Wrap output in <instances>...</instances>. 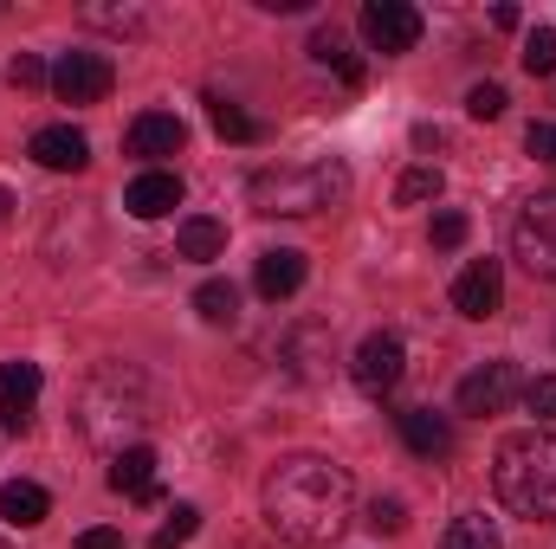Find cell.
<instances>
[{"mask_svg":"<svg viewBox=\"0 0 556 549\" xmlns=\"http://www.w3.org/2000/svg\"><path fill=\"white\" fill-rule=\"evenodd\" d=\"M350 472L324 452H291L266 472V524L285 544H330L350 524Z\"/></svg>","mask_w":556,"mask_h":549,"instance_id":"1","label":"cell"},{"mask_svg":"<svg viewBox=\"0 0 556 549\" xmlns=\"http://www.w3.org/2000/svg\"><path fill=\"white\" fill-rule=\"evenodd\" d=\"M492 485H498V505L511 518H531V524H551L556 518V433H511L492 459Z\"/></svg>","mask_w":556,"mask_h":549,"instance_id":"2","label":"cell"},{"mask_svg":"<svg viewBox=\"0 0 556 549\" xmlns=\"http://www.w3.org/2000/svg\"><path fill=\"white\" fill-rule=\"evenodd\" d=\"M247 194H253L260 214L304 220V214H324L350 194V168L343 162H285V168H260Z\"/></svg>","mask_w":556,"mask_h":549,"instance_id":"3","label":"cell"},{"mask_svg":"<svg viewBox=\"0 0 556 549\" xmlns=\"http://www.w3.org/2000/svg\"><path fill=\"white\" fill-rule=\"evenodd\" d=\"M78 413H85V433H91L98 446H117V420H124V426H142V420H149V401H142V382H137V375L104 369V375L85 388Z\"/></svg>","mask_w":556,"mask_h":549,"instance_id":"4","label":"cell"},{"mask_svg":"<svg viewBox=\"0 0 556 549\" xmlns=\"http://www.w3.org/2000/svg\"><path fill=\"white\" fill-rule=\"evenodd\" d=\"M511 253L531 278H556V194H538L518 207V227H511Z\"/></svg>","mask_w":556,"mask_h":549,"instance_id":"5","label":"cell"},{"mask_svg":"<svg viewBox=\"0 0 556 549\" xmlns=\"http://www.w3.org/2000/svg\"><path fill=\"white\" fill-rule=\"evenodd\" d=\"M111 85H117V72H111L104 52H59V65H52V98L59 104H104Z\"/></svg>","mask_w":556,"mask_h":549,"instance_id":"6","label":"cell"},{"mask_svg":"<svg viewBox=\"0 0 556 549\" xmlns=\"http://www.w3.org/2000/svg\"><path fill=\"white\" fill-rule=\"evenodd\" d=\"M402 369H408V349H402L395 330H369V336L356 343V356H350V375H356L363 395H395Z\"/></svg>","mask_w":556,"mask_h":549,"instance_id":"7","label":"cell"},{"mask_svg":"<svg viewBox=\"0 0 556 549\" xmlns=\"http://www.w3.org/2000/svg\"><path fill=\"white\" fill-rule=\"evenodd\" d=\"M363 39H369V52H415L420 13L408 0H369L363 7Z\"/></svg>","mask_w":556,"mask_h":549,"instance_id":"8","label":"cell"},{"mask_svg":"<svg viewBox=\"0 0 556 549\" xmlns=\"http://www.w3.org/2000/svg\"><path fill=\"white\" fill-rule=\"evenodd\" d=\"M518 388H525V382H518V362H505V356H498V362L472 369V375L459 382V395H453V401H459V413H505Z\"/></svg>","mask_w":556,"mask_h":549,"instance_id":"9","label":"cell"},{"mask_svg":"<svg viewBox=\"0 0 556 549\" xmlns=\"http://www.w3.org/2000/svg\"><path fill=\"white\" fill-rule=\"evenodd\" d=\"M498 304H505V272H498V259H472L466 272L453 278V310H459V317L485 323V317H498Z\"/></svg>","mask_w":556,"mask_h":549,"instance_id":"10","label":"cell"},{"mask_svg":"<svg viewBox=\"0 0 556 549\" xmlns=\"http://www.w3.org/2000/svg\"><path fill=\"white\" fill-rule=\"evenodd\" d=\"M39 408V362H0V426L20 433Z\"/></svg>","mask_w":556,"mask_h":549,"instance_id":"11","label":"cell"},{"mask_svg":"<svg viewBox=\"0 0 556 549\" xmlns=\"http://www.w3.org/2000/svg\"><path fill=\"white\" fill-rule=\"evenodd\" d=\"M33 162L52 168V175H78L91 162V142L78 137L72 124H46V130H33Z\"/></svg>","mask_w":556,"mask_h":549,"instance_id":"12","label":"cell"},{"mask_svg":"<svg viewBox=\"0 0 556 549\" xmlns=\"http://www.w3.org/2000/svg\"><path fill=\"white\" fill-rule=\"evenodd\" d=\"M124 207H130L137 220H162V214H175V207H181V175H168V168L137 175V181L124 188Z\"/></svg>","mask_w":556,"mask_h":549,"instance_id":"13","label":"cell"},{"mask_svg":"<svg viewBox=\"0 0 556 549\" xmlns=\"http://www.w3.org/2000/svg\"><path fill=\"white\" fill-rule=\"evenodd\" d=\"M188 142V124L175 117V111H142L137 124H130V155L142 162H162V155H175Z\"/></svg>","mask_w":556,"mask_h":549,"instance_id":"14","label":"cell"},{"mask_svg":"<svg viewBox=\"0 0 556 549\" xmlns=\"http://www.w3.org/2000/svg\"><path fill=\"white\" fill-rule=\"evenodd\" d=\"M253 284H260V297H266V304L291 297V291L304 284V253H298V246H273V253H260V272H253Z\"/></svg>","mask_w":556,"mask_h":549,"instance_id":"15","label":"cell"},{"mask_svg":"<svg viewBox=\"0 0 556 549\" xmlns=\"http://www.w3.org/2000/svg\"><path fill=\"white\" fill-rule=\"evenodd\" d=\"M395 420H402V439H408L415 459H446L453 452V426L433 408H408V413H395Z\"/></svg>","mask_w":556,"mask_h":549,"instance_id":"16","label":"cell"},{"mask_svg":"<svg viewBox=\"0 0 556 549\" xmlns=\"http://www.w3.org/2000/svg\"><path fill=\"white\" fill-rule=\"evenodd\" d=\"M111 491H117V498H155V452H149V446H117V459H111Z\"/></svg>","mask_w":556,"mask_h":549,"instance_id":"17","label":"cell"},{"mask_svg":"<svg viewBox=\"0 0 556 549\" xmlns=\"http://www.w3.org/2000/svg\"><path fill=\"white\" fill-rule=\"evenodd\" d=\"M46 511H52V498H46L33 478H13V485H0V518H7L13 531H33V524H46Z\"/></svg>","mask_w":556,"mask_h":549,"instance_id":"18","label":"cell"},{"mask_svg":"<svg viewBox=\"0 0 556 549\" xmlns=\"http://www.w3.org/2000/svg\"><path fill=\"white\" fill-rule=\"evenodd\" d=\"M175 246H181V259H220L227 253V227L207 220V214H188L181 233H175Z\"/></svg>","mask_w":556,"mask_h":549,"instance_id":"19","label":"cell"},{"mask_svg":"<svg viewBox=\"0 0 556 549\" xmlns=\"http://www.w3.org/2000/svg\"><path fill=\"white\" fill-rule=\"evenodd\" d=\"M440 549H505V537H498V524H492L485 511H459V518L446 524Z\"/></svg>","mask_w":556,"mask_h":549,"instance_id":"20","label":"cell"},{"mask_svg":"<svg viewBox=\"0 0 556 549\" xmlns=\"http://www.w3.org/2000/svg\"><path fill=\"white\" fill-rule=\"evenodd\" d=\"M311 59H317V65H330L343 85H363V65L350 59V46H343V33H337V26H317V33H311Z\"/></svg>","mask_w":556,"mask_h":549,"instance_id":"21","label":"cell"},{"mask_svg":"<svg viewBox=\"0 0 556 549\" xmlns=\"http://www.w3.org/2000/svg\"><path fill=\"white\" fill-rule=\"evenodd\" d=\"M194 310H201L207 323H233V317H240V291H233L227 278H207V284L194 291Z\"/></svg>","mask_w":556,"mask_h":549,"instance_id":"22","label":"cell"},{"mask_svg":"<svg viewBox=\"0 0 556 549\" xmlns=\"http://www.w3.org/2000/svg\"><path fill=\"white\" fill-rule=\"evenodd\" d=\"M207 124H214L227 142H260V124H253L240 104H227V98H207Z\"/></svg>","mask_w":556,"mask_h":549,"instance_id":"23","label":"cell"},{"mask_svg":"<svg viewBox=\"0 0 556 549\" xmlns=\"http://www.w3.org/2000/svg\"><path fill=\"white\" fill-rule=\"evenodd\" d=\"M525 72L531 78H556V26H531V39H525Z\"/></svg>","mask_w":556,"mask_h":549,"instance_id":"24","label":"cell"},{"mask_svg":"<svg viewBox=\"0 0 556 549\" xmlns=\"http://www.w3.org/2000/svg\"><path fill=\"white\" fill-rule=\"evenodd\" d=\"M440 188H446L440 168H408V175L395 181V201H402V207H420V201H440Z\"/></svg>","mask_w":556,"mask_h":549,"instance_id":"25","label":"cell"},{"mask_svg":"<svg viewBox=\"0 0 556 549\" xmlns=\"http://www.w3.org/2000/svg\"><path fill=\"white\" fill-rule=\"evenodd\" d=\"M194 531H201V511H194V505H175L168 524H162V537H149V549H181Z\"/></svg>","mask_w":556,"mask_h":549,"instance_id":"26","label":"cell"},{"mask_svg":"<svg viewBox=\"0 0 556 549\" xmlns=\"http://www.w3.org/2000/svg\"><path fill=\"white\" fill-rule=\"evenodd\" d=\"M466 117H479V124L505 117V85H472L466 91Z\"/></svg>","mask_w":556,"mask_h":549,"instance_id":"27","label":"cell"},{"mask_svg":"<svg viewBox=\"0 0 556 549\" xmlns=\"http://www.w3.org/2000/svg\"><path fill=\"white\" fill-rule=\"evenodd\" d=\"M466 233H472V220H466V214H453V207H446V214H433V246H440V253L466 246Z\"/></svg>","mask_w":556,"mask_h":549,"instance_id":"28","label":"cell"},{"mask_svg":"<svg viewBox=\"0 0 556 549\" xmlns=\"http://www.w3.org/2000/svg\"><path fill=\"white\" fill-rule=\"evenodd\" d=\"M7 78H13L20 91H33V85H52V72H46V59H39V52H20V59L7 65Z\"/></svg>","mask_w":556,"mask_h":549,"instance_id":"29","label":"cell"},{"mask_svg":"<svg viewBox=\"0 0 556 549\" xmlns=\"http://www.w3.org/2000/svg\"><path fill=\"white\" fill-rule=\"evenodd\" d=\"M525 408L538 413V420H556V375H538V382H525Z\"/></svg>","mask_w":556,"mask_h":549,"instance_id":"30","label":"cell"},{"mask_svg":"<svg viewBox=\"0 0 556 549\" xmlns=\"http://www.w3.org/2000/svg\"><path fill=\"white\" fill-rule=\"evenodd\" d=\"M369 524H376V531H408V505H402V498H376V505H369Z\"/></svg>","mask_w":556,"mask_h":549,"instance_id":"31","label":"cell"},{"mask_svg":"<svg viewBox=\"0 0 556 549\" xmlns=\"http://www.w3.org/2000/svg\"><path fill=\"white\" fill-rule=\"evenodd\" d=\"M525 149H531V155H544V162H556V124H531Z\"/></svg>","mask_w":556,"mask_h":549,"instance_id":"32","label":"cell"},{"mask_svg":"<svg viewBox=\"0 0 556 549\" xmlns=\"http://www.w3.org/2000/svg\"><path fill=\"white\" fill-rule=\"evenodd\" d=\"M78 549H124V537H117V531H104V524H98V531H85V537H78Z\"/></svg>","mask_w":556,"mask_h":549,"instance_id":"33","label":"cell"},{"mask_svg":"<svg viewBox=\"0 0 556 549\" xmlns=\"http://www.w3.org/2000/svg\"><path fill=\"white\" fill-rule=\"evenodd\" d=\"M415 142H420V149H440V142H446V137H440L433 124H415Z\"/></svg>","mask_w":556,"mask_h":549,"instance_id":"34","label":"cell"},{"mask_svg":"<svg viewBox=\"0 0 556 549\" xmlns=\"http://www.w3.org/2000/svg\"><path fill=\"white\" fill-rule=\"evenodd\" d=\"M7 220H13V194L0 188V227H7Z\"/></svg>","mask_w":556,"mask_h":549,"instance_id":"35","label":"cell"},{"mask_svg":"<svg viewBox=\"0 0 556 549\" xmlns=\"http://www.w3.org/2000/svg\"><path fill=\"white\" fill-rule=\"evenodd\" d=\"M0 549H7V544H0Z\"/></svg>","mask_w":556,"mask_h":549,"instance_id":"36","label":"cell"}]
</instances>
